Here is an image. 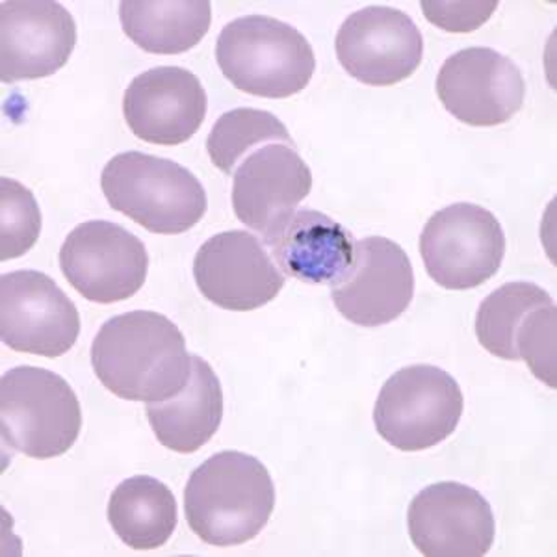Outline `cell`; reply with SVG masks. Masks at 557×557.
Instances as JSON below:
<instances>
[{
    "mask_svg": "<svg viewBox=\"0 0 557 557\" xmlns=\"http://www.w3.org/2000/svg\"><path fill=\"white\" fill-rule=\"evenodd\" d=\"M0 428L4 444L26 457L64 456L81 435V401L51 370L12 368L0 381Z\"/></svg>",
    "mask_w": 557,
    "mask_h": 557,
    "instance_id": "obj_5",
    "label": "cell"
},
{
    "mask_svg": "<svg viewBox=\"0 0 557 557\" xmlns=\"http://www.w3.org/2000/svg\"><path fill=\"white\" fill-rule=\"evenodd\" d=\"M194 278L205 298L225 311L260 309L277 298L286 278L259 238L227 231L199 247Z\"/></svg>",
    "mask_w": 557,
    "mask_h": 557,
    "instance_id": "obj_14",
    "label": "cell"
},
{
    "mask_svg": "<svg viewBox=\"0 0 557 557\" xmlns=\"http://www.w3.org/2000/svg\"><path fill=\"white\" fill-rule=\"evenodd\" d=\"M147 418L160 444L177 454H194L210 443L222 424L223 391L209 362L191 355L186 385L170 398L147 404Z\"/></svg>",
    "mask_w": 557,
    "mask_h": 557,
    "instance_id": "obj_19",
    "label": "cell"
},
{
    "mask_svg": "<svg viewBox=\"0 0 557 557\" xmlns=\"http://www.w3.org/2000/svg\"><path fill=\"white\" fill-rule=\"evenodd\" d=\"M414 296V273L404 247L383 236L355 242L354 260L331 285V299L346 320L380 327L398 320Z\"/></svg>",
    "mask_w": 557,
    "mask_h": 557,
    "instance_id": "obj_10",
    "label": "cell"
},
{
    "mask_svg": "<svg viewBox=\"0 0 557 557\" xmlns=\"http://www.w3.org/2000/svg\"><path fill=\"white\" fill-rule=\"evenodd\" d=\"M264 244L286 275L307 285H333L354 260L349 231L320 210H296Z\"/></svg>",
    "mask_w": 557,
    "mask_h": 557,
    "instance_id": "obj_18",
    "label": "cell"
},
{
    "mask_svg": "<svg viewBox=\"0 0 557 557\" xmlns=\"http://www.w3.org/2000/svg\"><path fill=\"white\" fill-rule=\"evenodd\" d=\"M81 335L75 304L36 270H17L0 278V336L20 354L57 359L71 351Z\"/></svg>",
    "mask_w": 557,
    "mask_h": 557,
    "instance_id": "obj_9",
    "label": "cell"
},
{
    "mask_svg": "<svg viewBox=\"0 0 557 557\" xmlns=\"http://www.w3.org/2000/svg\"><path fill=\"white\" fill-rule=\"evenodd\" d=\"M437 96L456 120L470 127L507 123L524 104V76L511 58L488 47L451 54L438 71Z\"/></svg>",
    "mask_w": 557,
    "mask_h": 557,
    "instance_id": "obj_12",
    "label": "cell"
},
{
    "mask_svg": "<svg viewBox=\"0 0 557 557\" xmlns=\"http://www.w3.org/2000/svg\"><path fill=\"white\" fill-rule=\"evenodd\" d=\"M91 367L104 388L128 401H162L190 377L191 355L164 314L134 311L102 323L91 344Z\"/></svg>",
    "mask_w": 557,
    "mask_h": 557,
    "instance_id": "obj_1",
    "label": "cell"
},
{
    "mask_svg": "<svg viewBox=\"0 0 557 557\" xmlns=\"http://www.w3.org/2000/svg\"><path fill=\"white\" fill-rule=\"evenodd\" d=\"M215 60L236 89L267 99L304 91L317 70L314 51L304 34L268 15H244L223 26Z\"/></svg>",
    "mask_w": 557,
    "mask_h": 557,
    "instance_id": "obj_3",
    "label": "cell"
},
{
    "mask_svg": "<svg viewBox=\"0 0 557 557\" xmlns=\"http://www.w3.org/2000/svg\"><path fill=\"white\" fill-rule=\"evenodd\" d=\"M0 259L23 257L33 249L41 233V210L26 186L0 178Z\"/></svg>",
    "mask_w": 557,
    "mask_h": 557,
    "instance_id": "obj_24",
    "label": "cell"
},
{
    "mask_svg": "<svg viewBox=\"0 0 557 557\" xmlns=\"http://www.w3.org/2000/svg\"><path fill=\"white\" fill-rule=\"evenodd\" d=\"M60 268L70 285L94 304H117L144 286L149 255L144 242L117 223H81L60 249Z\"/></svg>",
    "mask_w": 557,
    "mask_h": 557,
    "instance_id": "obj_8",
    "label": "cell"
},
{
    "mask_svg": "<svg viewBox=\"0 0 557 557\" xmlns=\"http://www.w3.org/2000/svg\"><path fill=\"white\" fill-rule=\"evenodd\" d=\"M545 288L533 283H507L483 299L475 314V336L494 357L513 361L515 333L539 305L552 301Z\"/></svg>",
    "mask_w": 557,
    "mask_h": 557,
    "instance_id": "obj_23",
    "label": "cell"
},
{
    "mask_svg": "<svg viewBox=\"0 0 557 557\" xmlns=\"http://www.w3.org/2000/svg\"><path fill=\"white\" fill-rule=\"evenodd\" d=\"M209 99L191 71L162 65L136 76L123 96L134 136L154 146H181L203 125Z\"/></svg>",
    "mask_w": 557,
    "mask_h": 557,
    "instance_id": "obj_16",
    "label": "cell"
},
{
    "mask_svg": "<svg viewBox=\"0 0 557 557\" xmlns=\"http://www.w3.org/2000/svg\"><path fill=\"white\" fill-rule=\"evenodd\" d=\"M296 146L285 123L267 110L235 108L215 121L207 139L212 164L227 175H235L236 168L249 152L267 144Z\"/></svg>",
    "mask_w": 557,
    "mask_h": 557,
    "instance_id": "obj_22",
    "label": "cell"
},
{
    "mask_svg": "<svg viewBox=\"0 0 557 557\" xmlns=\"http://www.w3.org/2000/svg\"><path fill=\"white\" fill-rule=\"evenodd\" d=\"M420 255L438 286L472 290L500 270L506 235L496 215L480 205H450L425 223Z\"/></svg>",
    "mask_w": 557,
    "mask_h": 557,
    "instance_id": "obj_7",
    "label": "cell"
},
{
    "mask_svg": "<svg viewBox=\"0 0 557 557\" xmlns=\"http://www.w3.org/2000/svg\"><path fill=\"white\" fill-rule=\"evenodd\" d=\"M312 190L311 168L296 146L267 144L242 160L233 184L238 220L267 238Z\"/></svg>",
    "mask_w": 557,
    "mask_h": 557,
    "instance_id": "obj_17",
    "label": "cell"
},
{
    "mask_svg": "<svg viewBox=\"0 0 557 557\" xmlns=\"http://www.w3.org/2000/svg\"><path fill=\"white\" fill-rule=\"evenodd\" d=\"M275 507L267 467L253 456L225 450L191 472L184 488V513L207 545H246L259 535Z\"/></svg>",
    "mask_w": 557,
    "mask_h": 557,
    "instance_id": "obj_2",
    "label": "cell"
},
{
    "mask_svg": "<svg viewBox=\"0 0 557 557\" xmlns=\"http://www.w3.org/2000/svg\"><path fill=\"white\" fill-rule=\"evenodd\" d=\"M412 545L428 557H482L496 533L493 509L482 493L457 482L422 488L407 511Z\"/></svg>",
    "mask_w": 557,
    "mask_h": 557,
    "instance_id": "obj_13",
    "label": "cell"
},
{
    "mask_svg": "<svg viewBox=\"0 0 557 557\" xmlns=\"http://www.w3.org/2000/svg\"><path fill=\"white\" fill-rule=\"evenodd\" d=\"M335 47L344 71L367 86L406 81L424 57V39L414 21L388 7L351 13L336 34Z\"/></svg>",
    "mask_w": 557,
    "mask_h": 557,
    "instance_id": "obj_11",
    "label": "cell"
},
{
    "mask_svg": "<svg viewBox=\"0 0 557 557\" xmlns=\"http://www.w3.org/2000/svg\"><path fill=\"white\" fill-rule=\"evenodd\" d=\"M465 409L461 386L443 368L414 364L391 375L374 407L375 430L401 451H422L450 437Z\"/></svg>",
    "mask_w": 557,
    "mask_h": 557,
    "instance_id": "obj_6",
    "label": "cell"
},
{
    "mask_svg": "<svg viewBox=\"0 0 557 557\" xmlns=\"http://www.w3.org/2000/svg\"><path fill=\"white\" fill-rule=\"evenodd\" d=\"M425 20L448 33H472L487 23L498 2H420Z\"/></svg>",
    "mask_w": 557,
    "mask_h": 557,
    "instance_id": "obj_25",
    "label": "cell"
},
{
    "mask_svg": "<svg viewBox=\"0 0 557 557\" xmlns=\"http://www.w3.org/2000/svg\"><path fill=\"white\" fill-rule=\"evenodd\" d=\"M123 33L151 54L190 51L209 33L212 4L209 0H125L120 4Z\"/></svg>",
    "mask_w": 557,
    "mask_h": 557,
    "instance_id": "obj_20",
    "label": "cell"
},
{
    "mask_svg": "<svg viewBox=\"0 0 557 557\" xmlns=\"http://www.w3.org/2000/svg\"><path fill=\"white\" fill-rule=\"evenodd\" d=\"M101 188L112 209L154 235H183L209 209L203 184L190 170L146 152L115 154L102 170Z\"/></svg>",
    "mask_w": 557,
    "mask_h": 557,
    "instance_id": "obj_4",
    "label": "cell"
},
{
    "mask_svg": "<svg viewBox=\"0 0 557 557\" xmlns=\"http://www.w3.org/2000/svg\"><path fill=\"white\" fill-rule=\"evenodd\" d=\"M73 15L52 0H4L0 7V78L12 84L51 76L75 51Z\"/></svg>",
    "mask_w": 557,
    "mask_h": 557,
    "instance_id": "obj_15",
    "label": "cell"
},
{
    "mask_svg": "<svg viewBox=\"0 0 557 557\" xmlns=\"http://www.w3.org/2000/svg\"><path fill=\"white\" fill-rule=\"evenodd\" d=\"M108 522L133 550H157L177 528V500L151 475H134L115 487L108 502Z\"/></svg>",
    "mask_w": 557,
    "mask_h": 557,
    "instance_id": "obj_21",
    "label": "cell"
}]
</instances>
